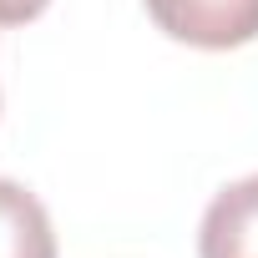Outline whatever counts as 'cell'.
Instances as JSON below:
<instances>
[{
	"instance_id": "1",
	"label": "cell",
	"mask_w": 258,
	"mask_h": 258,
	"mask_svg": "<svg viewBox=\"0 0 258 258\" xmlns=\"http://www.w3.org/2000/svg\"><path fill=\"white\" fill-rule=\"evenodd\" d=\"M162 36L198 51H238L258 41V0H142Z\"/></svg>"
},
{
	"instance_id": "2",
	"label": "cell",
	"mask_w": 258,
	"mask_h": 258,
	"mask_svg": "<svg viewBox=\"0 0 258 258\" xmlns=\"http://www.w3.org/2000/svg\"><path fill=\"white\" fill-rule=\"evenodd\" d=\"M198 258H258V172L228 182L198 228Z\"/></svg>"
},
{
	"instance_id": "3",
	"label": "cell",
	"mask_w": 258,
	"mask_h": 258,
	"mask_svg": "<svg viewBox=\"0 0 258 258\" xmlns=\"http://www.w3.org/2000/svg\"><path fill=\"white\" fill-rule=\"evenodd\" d=\"M0 258H56L51 218L16 177H0Z\"/></svg>"
},
{
	"instance_id": "4",
	"label": "cell",
	"mask_w": 258,
	"mask_h": 258,
	"mask_svg": "<svg viewBox=\"0 0 258 258\" xmlns=\"http://www.w3.org/2000/svg\"><path fill=\"white\" fill-rule=\"evenodd\" d=\"M46 6H51V0H0V26H26V21H36Z\"/></svg>"
}]
</instances>
